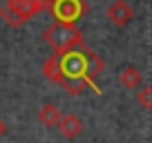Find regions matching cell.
I'll return each instance as SVG.
<instances>
[{"label": "cell", "instance_id": "obj_1", "mask_svg": "<svg viewBox=\"0 0 152 143\" xmlns=\"http://www.w3.org/2000/svg\"><path fill=\"white\" fill-rule=\"evenodd\" d=\"M43 72L52 83L65 87L69 94H83L85 87L101 92L94 81L103 72V61L83 43L67 47L63 52H56L45 63Z\"/></svg>", "mask_w": 152, "mask_h": 143}, {"label": "cell", "instance_id": "obj_2", "mask_svg": "<svg viewBox=\"0 0 152 143\" xmlns=\"http://www.w3.org/2000/svg\"><path fill=\"white\" fill-rule=\"evenodd\" d=\"M45 38L47 43L54 47V52H63L67 47H74V45L83 43L81 38V31L74 27V25H67V23H56L54 27H49L45 31Z\"/></svg>", "mask_w": 152, "mask_h": 143}, {"label": "cell", "instance_id": "obj_3", "mask_svg": "<svg viewBox=\"0 0 152 143\" xmlns=\"http://www.w3.org/2000/svg\"><path fill=\"white\" fill-rule=\"evenodd\" d=\"M45 2L40 0H0V14H5L9 23H27L34 11L43 9Z\"/></svg>", "mask_w": 152, "mask_h": 143}, {"label": "cell", "instance_id": "obj_4", "mask_svg": "<svg viewBox=\"0 0 152 143\" xmlns=\"http://www.w3.org/2000/svg\"><path fill=\"white\" fill-rule=\"evenodd\" d=\"M52 11H54V18L58 23L74 25L76 20L85 14V2L83 0H54Z\"/></svg>", "mask_w": 152, "mask_h": 143}, {"label": "cell", "instance_id": "obj_5", "mask_svg": "<svg viewBox=\"0 0 152 143\" xmlns=\"http://www.w3.org/2000/svg\"><path fill=\"white\" fill-rule=\"evenodd\" d=\"M83 128H85L83 121L78 119V116H74V114H63L61 123H58V130H61V134L65 139H76L83 132Z\"/></svg>", "mask_w": 152, "mask_h": 143}, {"label": "cell", "instance_id": "obj_6", "mask_svg": "<svg viewBox=\"0 0 152 143\" xmlns=\"http://www.w3.org/2000/svg\"><path fill=\"white\" fill-rule=\"evenodd\" d=\"M61 119H63V112L58 110V105H54V103H45L43 107L38 110V121L43 125H47V128H58Z\"/></svg>", "mask_w": 152, "mask_h": 143}, {"label": "cell", "instance_id": "obj_7", "mask_svg": "<svg viewBox=\"0 0 152 143\" xmlns=\"http://www.w3.org/2000/svg\"><path fill=\"white\" fill-rule=\"evenodd\" d=\"M119 81H121V85L128 87V90H137V87L141 85V81H143V74L137 69V67L128 65V67H123V69H121Z\"/></svg>", "mask_w": 152, "mask_h": 143}, {"label": "cell", "instance_id": "obj_8", "mask_svg": "<svg viewBox=\"0 0 152 143\" xmlns=\"http://www.w3.org/2000/svg\"><path fill=\"white\" fill-rule=\"evenodd\" d=\"M110 16H112V20L116 25H125V23H130V18H132V9H130L125 2H116V5L110 9Z\"/></svg>", "mask_w": 152, "mask_h": 143}, {"label": "cell", "instance_id": "obj_9", "mask_svg": "<svg viewBox=\"0 0 152 143\" xmlns=\"http://www.w3.org/2000/svg\"><path fill=\"white\" fill-rule=\"evenodd\" d=\"M137 101L141 107H145V110H152V85H145L139 90L137 94Z\"/></svg>", "mask_w": 152, "mask_h": 143}, {"label": "cell", "instance_id": "obj_10", "mask_svg": "<svg viewBox=\"0 0 152 143\" xmlns=\"http://www.w3.org/2000/svg\"><path fill=\"white\" fill-rule=\"evenodd\" d=\"M5 134H7V125H5V121L0 119V139L5 136Z\"/></svg>", "mask_w": 152, "mask_h": 143}]
</instances>
